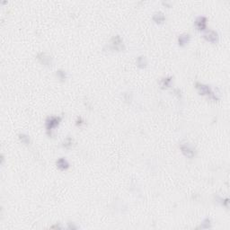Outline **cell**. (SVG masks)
Here are the masks:
<instances>
[{
  "label": "cell",
  "instance_id": "obj_1",
  "mask_svg": "<svg viewBox=\"0 0 230 230\" xmlns=\"http://www.w3.org/2000/svg\"><path fill=\"white\" fill-rule=\"evenodd\" d=\"M61 120H62V118L60 116H51L46 120V123H45L46 129H47V132L50 136L51 135V131L56 127L58 126Z\"/></svg>",
  "mask_w": 230,
  "mask_h": 230
},
{
  "label": "cell",
  "instance_id": "obj_2",
  "mask_svg": "<svg viewBox=\"0 0 230 230\" xmlns=\"http://www.w3.org/2000/svg\"><path fill=\"white\" fill-rule=\"evenodd\" d=\"M196 87L199 89V92H200V95H208V96H210V97H214L216 98L214 95H213V93L210 89V87L208 85H202V84H200V83H196Z\"/></svg>",
  "mask_w": 230,
  "mask_h": 230
},
{
  "label": "cell",
  "instance_id": "obj_3",
  "mask_svg": "<svg viewBox=\"0 0 230 230\" xmlns=\"http://www.w3.org/2000/svg\"><path fill=\"white\" fill-rule=\"evenodd\" d=\"M203 37L208 42H209L211 43H216L218 41V33L215 31H212V30H209L207 32H205Z\"/></svg>",
  "mask_w": 230,
  "mask_h": 230
},
{
  "label": "cell",
  "instance_id": "obj_4",
  "mask_svg": "<svg viewBox=\"0 0 230 230\" xmlns=\"http://www.w3.org/2000/svg\"><path fill=\"white\" fill-rule=\"evenodd\" d=\"M180 148H181L182 154H183L185 156L189 157V158H192V157L194 156V155H195L193 149H192L188 144H182V145L180 146Z\"/></svg>",
  "mask_w": 230,
  "mask_h": 230
},
{
  "label": "cell",
  "instance_id": "obj_5",
  "mask_svg": "<svg viewBox=\"0 0 230 230\" xmlns=\"http://www.w3.org/2000/svg\"><path fill=\"white\" fill-rule=\"evenodd\" d=\"M112 48L117 50V51H121L122 49V45H123V42H122V39L121 38V36L119 35H116L114 36L112 39Z\"/></svg>",
  "mask_w": 230,
  "mask_h": 230
},
{
  "label": "cell",
  "instance_id": "obj_6",
  "mask_svg": "<svg viewBox=\"0 0 230 230\" xmlns=\"http://www.w3.org/2000/svg\"><path fill=\"white\" fill-rule=\"evenodd\" d=\"M56 164H57L58 168L60 169V170H62V171H66V170H68L69 168V163L64 157H61V158L58 159L57 162H56Z\"/></svg>",
  "mask_w": 230,
  "mask_h": 230
},
{
  "label": "cell",
  "instance_id": "obj_7",
  "mask_svg": "<svg viewBox=\"0 0 230 230\" xmlns=\"http://www.w3.org/2000/svg\"><path fill=\"white\" fill-rule=\"evenodd\" d=\"M206 24H207V18L205 16H199L195 20V26L199 31H203L206 29Z\"/></svg>",
  "mask_w": 230,
  "mask_h": 230
},
{
  "label": "cell",
  "instance_id": "obj_8",
  "mask_svg": "<svg viewBox=\"0 0 230 230\" xmlns=\"http://www.w3.org/2000/svg\"><path fill=\"white\" fill-rule=\"evenodd\" d=\"M37 58L43 64V65H46V66H49L51 64V57L48 56L46 53H39L37 55Z\"/></svg>",
  "mask_w": 230,
  "mask_h": 230
},
{
  "label": "cell",
  "instance_id": "obj_9",
  "mask_svg": "<svg viewBox=\"0 0 230 230\" xmlns=\"http://www.w3.org/2000/svg\"><path fill=\"white\" fill-rule=\"evenodd\" d=\"M190 42V35L189 34H182L178 38V43L180 46L183 47Z\"/></svg>",
  "mask_w": 230,
  "mask_h": 230
},
{
  "label": "cell",
  "instance_id": "obj_10",
  "mask_svg": "<svg viewBox=\"0 0 230 230\" xmlns=\"http://www.w3.org/2000/svg\"><path fill=\"white\" fill-rule=\"evenodd\" d=\"M153 20L156 24H163L165 22V15H164L163 13L158 12V13H155L154 15Z\"/></svg>",
  "mask_w": 230,
  "mask_h": 230
},
{
  "label": "cell",
  "instance_id": "obj_11",
  "mask_svg": "<svg viewBox=\"0 0 230 230\" xmlns=\"http://www.w3.org/2000/svg\"><path fill=\"white\" fill-rule=\"evenodd\" d=\"M137 65H138V67H139V68H145V67L147 66V59H146V57H144V56L138 57V59H137Z\"/></svg>",
  "mask_w": 230,
  "mask_h": 230
},
{
  "label": "cell",
  "instance_id": "obj_12",
  "mask_svg": "<svg viewBox=\"0 0 230 230\" xmlns=\"http://www.w3.org/2000/svg\"><path fill=\"white\" fill-rule=\"evenodd\" d=\"M73 145V138H67L63 142V147L65 148H70Z\"/></svg>",
  "mask_w": 230,
  "mask_h": 230
},
{
  "label": "cell",
  "instance_id": "obj_13",
  "mask_svg": "<svg viewBox=\"0 0 230 230\" xmlns=\"http://www.w3.org/2000/svg\"><path fill=\"white\" fill-rule=\"evenodd\" d=\"M19 138L22 141V143H24L25 145H29L30 144V138H29V136H27L25 134H20L19 135Z\"/></svg>",
  "mask_w": 230,
  "mask_h": 230
},
{
  "label": "cell",
  "instance_id": "obj_14",
  "mask_svg": "<svg viewBox=\"0 0 230 230\" xmlns=\"http://www.w3.org/2000/svg\"><path fill=\"white\" fill-rule=\"evenodd\" d=\"M171 82H172V77H167V78H164L162 80V86L164 87H169L171 85Z\"/></svg>",
  "mask_w": 230,
  "mask_h": 230
},
{
  "label": "cell",
  "instance_id": "obj_15",
  "mask_svg": "<svg viewBox=\"0 0 230 230\" xmlns=\"http://www.w3.org/2000/svg\"><path fill=\"white\" fill-rule=\"evenodd\" d=\"M56 75H57V77H58V79H60L61 81H64L67 77H66V73L62 70H58L56 72Z\"/></svg>",
  "mask_w": 230,
  "mask_h": 230
},
{
  "label": "cell",
  "instance_id": "obj_16",
  "mask_svg": "<svg viewBox=\"0 0 230 230\" xmlns=\"http://www.w3.org/2000/svg\"><path fill=\"white\" fill-rule=\"evenodd\" d=\"M201 228H210V219L209 218H205L204 221L202 222V224L201 225V227H200Z\"/></svg>",
  "mask_w": 230,
  "mask_h": 230
},
{
  "label": "cell",
  "instance_id": "obj_17",
  "mask_svg": "<svg viewBox=\"0 0 230 230\" xmlns=\"http://www.w3.org/2000/svg\"><path fill=\"white\" fill-rule=\"evenodd\" d=\"M83 122H84V121H82V118H79V119L77 120V125H79V126H80V125H81V124H82Z\"/></svg>",
  "mask_w": 230,
  "mask_h": 230
}]
</instances>
